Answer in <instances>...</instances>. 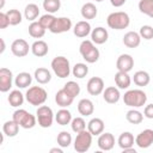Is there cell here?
Returning <instances> with one entry per match:
<instances>
[{
  "instance_id": "6da1fadb",
  "label": "cell",
  "mask_w": 153,
  "mask_h": 153,
  "mask_svg": "<svg viewBox=\"0 0 153 153\" xmlns=\"http://www.w3.org/2000/svg\"><path fill=\"white\" fill-rule=\"evenodd\" d=\"M106 24L110 29L114 30H123L127 29L130 24V18L128 16V13L123 12V11H117V12H112L106 18Z\"/></svg>"
},
{
  "instance_id": "7a4b0ae2",
  "label": "cell",
  "mask_w": 153,
  "mask_h": 153,
  "mask_svg": "<svg viewBox=\"0 0 153 153\" xmlns=\"http://www.w3.org/2000/svg\"><path fill=\"white\" fill-rule=\"evenodd\" d=\"M79 53L87 63H94L99 59V50L90 39H84L79 45Z\"/></svg>"
},
{
  "instance_id": "3957f363",
  "label": "cell",
  "mask_w": 153,
  "mask_h": 153,
  "mask_svg": "<svg viewBox=\"0 0 153 153\" xmlns=\"http://www.w3.org/2000/svg\"><path fill=\"white\" fill-rule=\"evenodd\" d=\"M123 102L130 108H141L147 102V96L142 90H128L123 96Z\"/></svg>"
},
{
  "instance_id": "277c9868",
  "label": "cell",
  "mask_w": 153,
  "mask_h": 153,
  "mask_svg": "<svg viewBox=\"0 0 153 153\" xmlns=\"http://www.w3.org/2000/svg\"><path fill=\"white\" fill-rule=\"evenodd\" d=\"M47 98H48V93L41 86H31V87H29V90L25 93L26 102L33 106L43 105L45 103Z\"/></svg>"
},
{
  "instance_id": "5b68a950",
  "label": "cell",
  "mask_w": 153,
  "mask_h": 153,
  "mask_svg": "<svg viewBox=\"0 0 153 153\" xmlns=\"http://www.w3.org/2000/svg\"><path fill=\"white\" fill-rule=\"evenodd\" d=\"M12 118L24 129H31L36 126L37 122V117L32 114H30L29 111H26L25 109H17L13 112Z\"/></svg>"
},
{
  "instance_id": "8992f818",
  "label": "cell",
  "mask_w": 153,
  "mask_h": 153,
  "mask_svg": "<svg viewBox=\"0 0 153 153\" xmlns=\"http://www.w3.org/2000/svg\"><path fill=\"white\" fill-rule=\"evenodd\" d=\"M51 69L53 72L61 79H65L67 76H69L71 74V65H69V60L65 56H56L51 61Z\"/></svg>"
},
{
  "instance_id": "52a82bcc",
  "label": "cell",
  "mask_w": 153,
  "mask_h": 153,
  "mask_svg": "<svg viewBox=\"0 0 153 153\" xmlns=\"http://www.w3.org/2000/svg\"><path fill=\"white\" fill-rule=\"evenodd\" d=\"M92 134L88 130H82L80 133L76 134L75 139H74V149L78 153H85L90 149L91 145H92Z\"/></svg>"
},
{
  "instance_id": "ba28073f",
  "label": "cell",
  "mask_w": 153,
  "mask_h": 153,
  "mask_svg": "<svg viewBox=\"0 0 153 153\" xmlns=\"http://www.w3.org/2000/svg\"><path fill=\"white\" fill-rule=\"evenodd\" d=\"M36 117L38 126L42 128H49L53 124L54 121V112L53 110L47 105H39L36 111Z\"/></svg>"
},
{
  "instance_id": "9c48e42d",
  "label": "cell",
  "mask_w": 153,
  "mask_h": 153,
  "mask_svg": "<svg viewBox=\"0 0 153 153\" xmlns=\"http://www.w3.org/2000/svg\"><path fill=\"white\" fill-rule=\"evenodd\" d=\"M30 49H31V47L23 38H17L11 44V51L17 57H24V56H26L29 54V50Z\"/></svg>"
},
{
  "instance_id": "30bf717a",
  "label": "cell",
  "mask_w": 153,
  "mask_h": 153,
  "mask_svg": "<svg viewBox=\"0 0 153 153\" xmlns=\"http://www.w3.org/2000/svg\"><path fill=\"white\" fill-rule=\"evenodd\" d=\"M71 29H72V20L67 17H59L55 19L49 31L53 33H63L69 31Z\"/></svg>"
},
{
  "instance_id": "8fae6325",
  "label": "cell",
  "mask_w": 153,
  "mask_h": 153,
  "mask_svg": "<svg viewBox=\"0 0 153 153\" xmlns=\"http://www.w3.org/2000/svg\"><path fill=\"white\" fill-rule=\"evenodd\" d=\"M86 88H87V92L91 94V96H98L100 93H103L105 86H104V80L99 76H92L88 81H87V85H86Z\"/></svg>"
},
{
  "instance_id": "7c38bea8",
  "label": "cell",
  "mask_w": 153,
  "mask_h": 153,
  "mask_svg": "<svg viewBox=\"0 0 153 153\" xmlns=\"http://www.w3.org/2000/svg\"><path fill=\"white\" fill-rule=\"evenodd\" d=\"M135 143L140 148H148L153 143V130L152 129H143L137 134L135 137Z\"/></svg>"
},
{
  "instance_id": "4fadbf2b",
  "label": "cell",
  "mask_w": 153,
  "mask_h": 153,
  "mask_svg": "<svg viewBox=\"0 0 153 153\" xmlns=\"http://www.w3.org/2000/svg\"><path fill=\"white\" fill-rule=\"evenodd\" d=\"M134 67V59L129 54H121L116 61V68L121 72L129 73Z\"/></svg>"
},
{
  "instance_id": "5bb4252c",
  "label": "cell",
  "mask_w": 153,
  "mask_h": 153,
  "mask_svg": "<svg viewBox=\"0 0 153 153\" xmlns=\"http://www.w3.org/2000/svg\"><path fill=\"white\" fill-rule=\"evenodd\" d=\"M13 81V74L8 68H0V91L7 92L12 87Z\"/></svg>"
},
{
  "instance_id": "9a60e30c",
  "label": "cell",
  "mask_w": 153,
  "mask_h": 153,
  "mask_svg": "<svg viewBox=\"0 0 153 153\" xmlns=\"http://www.w3.org/2000/svg\"><path fill=\"white\" fill-rule=\"evenodd\" d=\"M97 145L102 151H111L115 146V137L111 133H102L98 137Z\"/></svg>"
},
{
  "instance_id": "2e32d148",
  "label": "cell",
  "mask_w": 153,
  "mask_h": 153,
  "mask_svg": "<svg viewBox=\"0 0 153 153\" xmlns=\"http://www.w3.org/2000/svg\"><path fill=\"white\" fill-rule=\"evenodd\" d=\"M73 100H74V97H72V96H71L66 90H63V88L59 90V91L56 92V94H55V102H56V104H57L59 106H61V108H68L69 105H72Z\"/></svg>"
},
{
  "instance_id": "e0dca14e",
  "label": "cell",
  "mask_w": 153,
  "mask_h": 153,
  "mask_svg": "<svg viewBox=\"0 0 153 153\" xmlns=\"http://www.w3.org/2000/svg\"><path fill=\"white\" fill-rule=\"evenodd\" d=\"M91 25H90V23L88 22H86V20H80V22H78L75 25H74V27H73V33L76 36V37H79V38H85V37H87L88 35H91Z\"/></svg>"
},
{
  "instance_id": "ac0fdd59",
  "label": "cell",
  "mask_w": 153,
  "mask_h": 153,
  "mask_svg": "<svg viewBox=\"0 0 153 153\" xmlns=\"http://www.w3.org/2000/svg\"><path fill=\"white\" fill-rule=\"evenodd\" d=\"M109 38L108 30L105 27L98 26L91 31V41L96 44H104Z\"/></svg>"
},
{
  "instance_id": "d6986e66",
  "label": "cell",
  "mask_w": 153,
  "mask_h": 153,
  "mask_svg": "<svg viewBox=\"0 0 153 153\" xmlns=\"http://www.w3.org/2000/svg\"><path fill=\"white\" fill-rule=\"evenodd\" d=\"M103 98L106 103L109 104H115L120 100L121 94H120V90L116 86H109L105 87L103 91Z\"/></svg>"
},
{
  "instance_id": "ffe728a7",
  "label": "cell",
  "mask_w": 153,
  "mask_h": 153,
  "mask_svg": "<svg viewBox=\"0 0 153 153\" xmlns=\"http://www.w3.org/2000/svg\"><path fill=\"white\" fill-rule=\"evenodd\" d=\"M141 43V36L140 33L135 31H128L123 36V44L128 48H137Z\"/></svg>"
},
{
  "instance_id": "44dd1931",
  "label": "cell",
  "mask_w": 153,
  "mask_h": 153,
  "mask_svg": "<svg viewBox=\"0 0 153 153\" xmlns=\"http://www.w3.org/2000/svg\"><path fill=\"white\" fill-rule=\"evenodd\" d=\"M87 130L93 135H100L104 131V121L99 117H94L92 120H90V122L87 123Z\"/></svg>"
},
{
  "instance_id": "7402d4cb",
  "label": "cell",
  "mask_w": 153,
  "mask_h": 153,
  "mask_svg": "<svg viewBox=\"0 0 153 153\" xmlns=\"http://www.w3.org/2000/svg\"><path fill=\"white\" fill-rule=\"evenodd\" d=\"M115 84L118 88L121 90H126L130 86L131 84V78L129 76V74L127 72H121L117 71V73L115 74Z\"/></svg>"
},
{
  "instance_id": "603a6c76",
  "label": "cell",
  "mask_w": 153,
  "mask_h": 153,
  "mask_svg": "<svg viewBox=\"0 0 153 153\" xmlns=\"http://www.w3.org/2000/svg\"><path fill=\"white\" fill-rule=\"evenodd\" d=\"M31 51L35 56L37 57H43L48 54L49 51V47L47 44V42L42 41V39H38V41H35L31 45Z\"/></svg>"
},
{
  "instance_id": "cb8c5ba5",
  "label": "cell",
  "mask_w": 153,
  "mask_h": 153,
  "mask_svg": "<svg viewBox=\"0 0 153 153\" xmlns=\"http://www.w3.org/2000/svg\"><path fill=\"white\" fill-rule=\"evenodd\" d=\"M78 111L81 116H90L93 114L94 111V105L92 103V100L87 99V98H82L79 100L78 103Z\"/></svg>"
},
{
  "instance_id": "d4e9b609",
  "label": "cell",
  "mask_w": 153,
  "mask_h": 153,
  "mask_svg": "<svg viewBox=\"0 0 153 153\" xmlns=\"http://www.w3.org/2000/svg\"><path fill=\"white\" fill-rule=\"evenodd\" d=\"M32 82V76L27 72H20L14 79V84L18 88H26Z\"/></svg>"
},
{
  "instance_id": "484cf974",
  "label": "cell",
  "mask_w": 153,
  "mask_h": 153,
  "mask_svg": "<svg viewBox=\"0 0 153 153\" xmlns=\"http://www.w3.org/2000/svg\"><path fill=\"white\" fill-rule=\"evenodd\" d=\"M33 76L37 80V82L41 84V85H45V84H48L51 80V73L47 68H44V67H38L35 71Z\"/></svg>"
},
{
  "instance_id": "4316f807",
  "label": "cell",
  "mask_w": 153,
  "mask_h": 153,
  "mask_svg": "<svg viewBox=\"0 0 153 153\" xmlns=\"http://www.w3.org/2000/svg\"><path fill=\"white\" fill-rule=\"evenodd\" d=\"M80 12H81L82 18L87 20V19H94V18L97 17L98 10H97V7H96L94 4H92V2H86V4L82 5Z\"/></svg>"
},
{
  "instance_id": "83f0119b",
  "label": "cell",
  "mask_w": 153,
  "mask_h": 153,
  "mask_svg": "<svg viewBox=\"0 0 153 153\" xmlns=\"http://www.w3.org/2000/svg\"><path fill=\"white\" fill-rule=\"evenodd\" d=\"M19 127H20V126L12 118L11 121H6V122L4 123V126H2V133H4L6 136H8V137H13V136H16V135L18 134Z\"/></svg>"
},
{
  "instance_id": "f1b7e54d",
  "label": "cell",
  "mask_w": 153,
  "mask_h": 153,
  "mask_svg": "<svg viewBox=\"0 0 153 153\" xmlns=\"http://www.w3.org/2000/svg\"><path fill=\"white\" fill-rule=\"evenodd\" d=\"M134 142H135V139H134V135H133L130 131H123V133L118 136V140H117V143H118V146H120L122 149L133 147Z\"/></svg>"
},
{
  "instance_id": "f546056e",
  "label": "cell",
  "mask_w": 153,
  "mask_h": 153,
  "mask_svg": "<svg viewBox=\"0 0 153 153\" xmlns=\"http://www.w3.org/2000/svg\"><path fill=\"white\" fill-rule=\"evenodd\" d=\"M133 81L136 86H147L151 81V76L149 74L146 72V71H137L134 73V76H133Z\"/></svg>"
},
{
  "instance_id": "4dcf8cb0",
  "label": "cell",
  "mask_w": 153,
  "mask_h": 153,
  "mask_svg": "<svg viewBox=\"0 0 153 153\" xmlns=\"http://www.w3.org/2000/svg\"><path fill=\"white\" fill-rule=\"evenodd\" d=\"M72 114H71V111H68L67 109H65V108H62V109H60L57 112H56V115H55V121L57 122V124H60V126H67V124H69L71 122H72Z\"/></svg>"
},
{
  "instance_id": "1f68e13d",
  "label": "cell",
  "mask_w": 153,
  "mask_h": 153,
  "mask_svg": "<svg viewBox=\"0 0 153 153\" xmlns=\"http://www.w3.org/2000/svg\"><path fill=\"white\" fill-rule=\"evenodd\" d=\"M7 100H8L11 106L18 108V106L23 105V103H24V94L19 90H13V91L10 92Z\"/></svg>"
},
{
  "instance_id": "d6a6232c",
  "label": "cell",
  "mask_w": 153,
  "mask_h": 153,
  "mask_svg": "<svg viewBox=\"0 0 153 153\" xmlns=\"http://www.w3.org/2000/svg\"><path fill=\"white\" fill-rule=\"evenodd\" d=\"M45 30L39 22H31V24L29 25V35L32 38H42L45 33Z\"/></svg>"
},
{
  "instance_id": "836d02e7",
  "label": "cell",
  "mask_w": 153,
  "mask_h": 153,
  "mask_svg": "<svg viewBox=\"0 0 153 153\" xmlns=\"http://www.w3.org/2000/svg\"><path fill=\"white\" fill-rule=\"evenodd\" d=\"M38 16H39V7L36 4H29L25 6V10H24L25 19L30 22H35Z\"/></svg>"
},
{
  "instance_id": "e575fe53",
  "label": "cell",
  "mask_w": 153,
  "mask_h": 153,
  "mask_svg": "<svg viewBox=\"0 0 153 153\" xmlns=\"http://www.w3.org/2000/svg\"><path fill=\"white\" fill-rule=\"evenodd\" d=\"M126 118H127V121H128L129 123H131V124H140V123L143 121V115H142V112H140L139 110H136V109L133 108L131 110L127 111Z\"/></svg>"
},
{
  "instance_id": "d590c367",
  "label": "cell",
  "mask_w": 153,
  "mask_h": 153,
  "mask_svg": "<svg viewBox=\"0 0 153 153\" xmlns=\"http://www.w3.org/2000/svg\"><path fill=\"white\" fill-rule=\"evenodd\" d=\"M88 73V67L86 63H82V62H79V63H75L72 68V74L78 78V79H82L87 75Z\"/></svg>"
},
{
  "instance_id": "8d00e7d4",
  "label": "cell",
  "mask_w": 153,
  "mask_h": 153,
  "mask_svg": "<svg viewBox=\"0 0 153 153\" xmlns=\"http://www.w3.org/2000/svg\"><path fill=\"white\" fill-rule=\"evenodd\" d=\"M56 141H57V145L62 148H67L69 147V145L72 143V135L66 131V130H62L57 134V137H56Z\"/></svg>"
},
{
  "instance_id": "74e56055",
  "label": "cell",
  "mask_w": 153,
  "mask_h": 153,
  "mask_svg": "<svg viewBox=\"0 0 153 153\" xmlns=\"http://www.w3.org/2000/svg\"><path fill=\"white\" fill-rule=\"evenodd\" d=\"M137 6L141 13L153 18V0H140Z\"/></svg>"
},
{
  "instance_id": "f35d334b",
  "label": "cell",
  "mask_w": 153,
  "mask_h": 153,
  "mask_svg": "<svg viewBox=\"0 0 153 153\" xmlns=\"http://www.w3.org/2000/svg\"><path fill=\"white\" fill-rule=\"evenodd\" d=\"M61 1L60 0H43V8L47 11V13H55L60 10Z\"/></svg>"
},
{
  "instance_id": "ab89813d",
  "label": "cell",
  "mask_w": 153,
  "mask_h": 153,
  "mask_svg": "<svg viewBox=\"0 0 153 153\" xmlns=\"http://www.w3.org/2000/svg\"><path fill=\"white\" fill-rule=\"evenodd\" d=\"M63 90H66L72 97H76V96H79V93H80V85L78 84V82H75V81H67L65 85H63V87H62Z\"/></svg>"
},
{
  "instance_id": "60d3db41",
  "label": "cell",
  "mask_w": 153,
  "mask_h": 153,
  "mask_svg": "<svg viewBox=\"0 0 153 153\" xmlns=\"http://www.w3.org/2000/svg\"><path fill=\"white\" fill-rule=\"evenodd\" d=\"M6 13H7V16H8V19H10V24H11V25L16 26V25H18V24L22 23L23 17H22V13H20L18 10L12 8V10H8Z\"/></svg>"
},
{
  "instance_id": "b9f144b4",
  "label": "cell",
  "mask_w": 153,
  "mask_h": 153,
  "mask_svg": "<svg viewBox=\"0 0 153 153\" xmlns=\"http://www.w3.org/2000/svg\"><path fill=\"white\" fill-rule=\"evenodd\" d=\"M71 127H72V130L78 134V133H80V131L86 129V122H85V120L82 117H75V118L72 120Z\"/></svg>"
},
{
  "instance_id": "7bdbcfd3",
  "label": "cell",
  "mask_w": 153,
  "mask_h": 153,
  "mask_svg": "<svg viewBox=\"0 0 153 153\" xmlns=\"http://www.w3.org/2000/svg\"><path fill=\"white\" fill-rule=\"evenodd\" d=\"M55 19H56V17H54L51 13H45V14L41 16V18L38 19V22L41 23V25H42L44 29H48V30H49V29L51 27V25L54 24Z\"/></svg>"
},
{
  "instance_id": "ee69618b",
  "label": "cell",
  "mask_w": 153,
  "mask_h": 153,
  "mask_svg": "<svg viewBox=\"0 0 153 153\" xmlns=\"http://www.w3.org/2000/svg\"><path fill=\"white\" fill-rule=\"evenodd\" d=\"M139 33H140L141 38L149 41V39L153 38V26H151V25H142L140 27Z\"/></svg>"
},
{
  "instance_id": "f6af8a7d",
  "label": "cell",
  "mask_w": 153,
  "mask_h": 153,
  "mask_svg": "<svg viewBox=\"0 0 153 153\" xmlns=\"http://www.w3.org/2000/svg\"><path fill=\"white\" fill-rule=\"evenodd\" d=\"M8 25H11V24H10V19H8L7 13L1 12L0 13V27L1 29H6Z\"/></svg>"
},
{
  "instance_id": "bcb514c9",
  "label": "cell",
  "mask_w": 153,
  "mask_h": 153,
  "mask_svg": "<svg viewBox=\"0 0 153 153\" xmlns=\"http://www.w3.org/2000/svg\"><path fill=\"white\" fill-rule=\"evenodd\" d=\"M143 116L149 118V120H153V104H148L145 106L143 109Z\"/></svg>"
},
{
  "instance_id": "7dc6e473",
  "label": "cell",
  "mask_w": 153,
  "mask_h": 153,
  "mask_svg": "<svg viewBox=\"0 0 153 153\" xmlns=\"http://www.w3.org/2000/svg\"><path fill=\"white\" fill-rule=\"evenodd\" d=\"M126 1H127V0H110L111 5H112L114 7H121V6H123V5L126 4Z\"/></svg>"
},
{
  "instance_id": "c3c4849f",
  "label": "cell",
  "mask_w": 153,
  "mask_h": 153,
  "mask_svg": "<svg viewBox=\"0 0 153 153\" xmlns=\"http://www.w3.org/2000/svg\"><path fill=\"white\" fill-rule=\"evenodd\" d=\"M123 153H136V151H135V148L129 147V148H124L123 149Z\"/></svg>"
},
{
  "instance_id": "681fc988",
  "label": "cell",
  "mask_w": 153,
  "mask_h": 153,
  "mask_svg": "<svg viewBox=\"0 0 153 153\" xmlns=\"http://www.w3.org/2000/svg\"><path fill=\"white\" fill-rule=\"evenodd\" d=\"M50 153H62V149L61 148H51L50 149Z\"/></svg>"
},
{
  "instance_id": "f907efd6",
  "label": "cell",
  "mask_w": 153,
  "mask_h": 153,
  "mask_svg": "<svg viewBox=\"0 0 153 153\" xmlns=\"http://www.w3.org/2000/svg\"><path fill=\"white\" fill-rule=\"evenodd\" d=\"M0 42H1V49H0V54H2V53L5 51V42H4V39H2V38L0 39Z\"/></svg>"
},
{
  "instance_id": "816d5d0a",
  "label": "cell",
  "mask_w": 153,
  "mask_h": 153,
  "mask_svg": "<svg viewBox=\"0 0 153 153\" xmlns=\"http://www.w3.org/2000/svg\"><path fill=\"white\" fill-rule=\"evenodd\" d=\"M0 2H1V4H0V8H2L4 5H5V0H0Z\"/></svg>"
},
{
  "instance_id": "f5cc1de1",
  "label": "cell",
  "mask_w": 153,
  "mask_h": 153,
  "mask_svg": "<svg viewBox=\"0 0 153 153\" xmlns=\"http://www.w3.org/2000/svg\"><path fill=\"white\" fill-rule=\"evenodd\" d=\"M94 1H97V2H102L103 0H94Z\"/></svg>"
}]
</instances>
